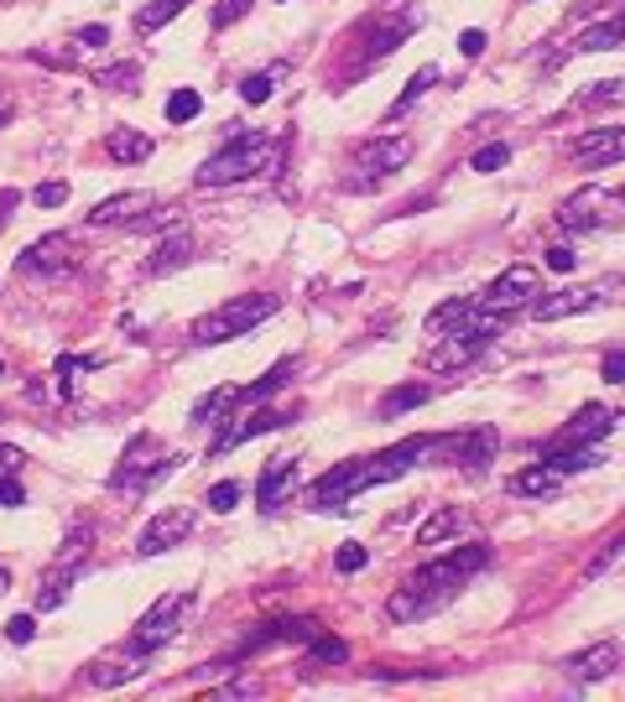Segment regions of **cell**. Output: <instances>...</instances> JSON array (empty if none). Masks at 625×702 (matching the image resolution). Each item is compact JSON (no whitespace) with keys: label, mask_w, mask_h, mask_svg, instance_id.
Instances as JSON below:
<instances>
[{"label":"cell","mask_w":625,"mask_h":702,"mask_svg":"<svg viewBox=\"0 0 625 702\" xmlns=\"http://www.w3.org/2000/svg\"><path fill=\"white\" fill-rule=\"evenodd\" d=\"M485 567H490V546H485V541H464L454 552H443V557H433L428 567H417L407 583L385 599V619H391V625L428 619V614H438L443 604H454Z\"/></svg>","instance_id":"6da1fadb"},{"label":"cell","mask_w":625,"mask_h":702,"mask_svg":"<svg viewBox=\"0 0 625 702\" xmlns=\"http://www.w3.org/2000/svg\"><path fill=\"white\" fill-rule=\"evenodd\" d=\"M422 453H433V458H438V453H443V438H407V443L385 447V453L334 464L308 490V505H312V510H344L355 494H365V490H376V484H391V479L412 473V468L422 464Z\"/></svg>","instance_id":"7a4b0ae2"},{"label":"cell","mask_w":625,"mask_h":702,"mask_svg":"<svg viewBox=\"0 0 625 702\" xmlns=\"http://www.w3.org/2000/svg\"><path fill=\"white\" fill-rule=\"evenodd\" d=\"M277 157H282V140H271V131H241V136L224 140L215 157L198 167V187L245 183V177H256V172L271 167Z\"/></svg>","instance_id":"3957f363"},{"label":"cell","mask_w":625,"mask_h":702,"mask_svg":"<svg viewBox=\"0 0 625 702\" xmlns=\"http://www.w3.org/2000/svg\"><path fill=\"white\" fill-rule=\"evenodd\" d=\"M277 307H282L277 292H245V297H235V303L204 312V318L193 323V344H204V349H209V344H224V338H245V333H256Z\"/></svg>","instance_id":"277c9868"},{"label":"cell","mask_w":625,"mask_h":702,"mask_svg":"<svg viewBox=\"0 0 625 702\" xmlns=\"http://www.w3.org/2000/svg\"><path fill=\"white\" fill-rule=\"evenodd\" d=\"M501 333H505V312H485V307L475 303V312H469L464 323L449 328V333L438 338L433 370H464V365H469V359H480Z\"/></svg>","instance_id":"5b68a950"},{"label":"cell","mask_w":625,"mask_h":702,"mask_svg":"<svg viewBox=\"0 0 625 702\" xmlns=\"http://www.w3.org/2000/svg\"><path fill=\"white\" fill-rule=\"evenodd\" d=\"M407 162H412L407 136H376L355 151V162L344 172V187H350V193H376V187H385Z\"/></svg>","instance_id":"8992f818"},{"label":"cell","mask_w":625,"mask_h":702,"mask_svg":"<svg viewBox=\"0 0 625 702\" xmlns=\"http://www.w3.org/2000/svg\"><path fill=\"white\" fill-rule=\"evenodd\" d=\"M168 473H172V458L162 453V443H157L151 432H136V438L125 443L115 473H110V490L115 494H146V490H157Z\"/></svg>","instance_id":"52a82bcc"},{"label":"cell","mask_w":625,"mask_h":702,"mask_svg":"<svg viewBox=\"0 0 625 702\" xmlns=\"http://www.w3.org/2000/svg\"><path fill=\"white\" fill-rule=\"evenodd\" d=\"M557 224L563 230H615L625 224V193L610 187H578L557 204Z\"/></svg>","instance_id":"ba28073f"},{"label":"cell","mask_w":625,"mask_h":702,"mask_svg":"<svg viewBox=\"0 0 625 702\" xmlns=\"http://www.w3.org/2000/svg\"><path fill=\"white\" fill-rule=\"evenodd\" d=\"M188 604H193L188 588H172V593H162V599L142 614V625L131 630V640H125V645H131V651H142V655H157L172 635H177V625H183V608H188Z\"/></svg>","instance_id":"9c48e42d"},{"label":"cell","mask_w":625,"mask_h":702,"mask_svg":"<svg viewBox=\"0 0 625 702\" xmlns=\"http://www.w3.org/2000/svg\"><path fill=\"white\" fill-rule=\"evenodd\" d=\"M537 292H542V276H537V266H505L501 276L485 286L475 303L485 307V312H516V307H531L537 303Z\"/></svg>","instance_id":"30bf717a"},{"label":"cell","mask_w":625,"mask_h":702,"mask_svg":"<svg viewBox=\"0 0 625 702\" xmlns=\"http://www.w3.org/2000/svg\"><path fill=\"white\" fill-rule=\"evenodd\" d=\"M610 286H615V281H584V286H563V292H537V303H531V318H537V323L578 318V312L600 307L604 297H610Z\"/></svg>","instance_id":"8fae6325"},{"label":"cell","mask_w":625,"mask_h":702,"mask_svg":"<svg viewBox=\"0 0 625 702\" xmlns=\"http://www.w3.org/2000/svg\"><path fill=\"white\" fill-rule=\"evenodd\" d=\"M193 526H198V515H193L188 505H172V510L151 515L142 526V537H136V557H162V552H172L177 541L193 537Z\"/></svg>","instance_id":"7c38bea8"},{"label":"cell","mask_w":625,"mask_h":702,"mask_svg":"<svg viewBox=\"0 0 625 702\" xmlns=\"http://www.w3.org/2000/svg\"><path fill=\"white\" fill-rule=\"evenodd\" d=\"M495 447H501L495 427H469V432H449L443 438V458H454L458 473H485L495 464Z\"/></svg>","instance_id":"4fadbf2b"},{"label":"cell","mask_w":625,"mask_h":702,"mask_svg":"<svg viewBox=\"0 0 625 702\" xmlns=\"http://www.w3.org/2000/svg\"><path fill=\"white\" fill-rule=\"evenodd\" d=\"M615 432V411L610 406H578L574 417L563 421L553 432V443L548 447H584V443H604Z\"/></svg>","instance_id":"5bb4252c"},{"label":"cell","mask_w":625,"mask_h":702,"mask_svg":"<svg viewBox=\"0 0 625 702\" xmlns=\"http://www.w3.org/2000/svg\"><path fill=\"white\" fill-rule=\"evenodd\" d=\"M568 157H574L578 167H615V162H625V125H600V131H584V136H574Z\"/></svg>","instance_id":"9a60e30c"},{"label":"cell","mask_w":625,"mask_h":702,"mask_svg":"<svg viewBox=\"0 0 625 702\" xmlns=\"http://www.w3.org/2000/svg\"><path fill=\"white\" fill-rule=\"evenodd\" d=\"M303 411H256L250 421H224L215 432V443H209V458H224L230 447H241V443H250V438H261V432H277V427H287V421H297Z\"/></svg>","instance_id":"2e32d148"},{"label":"cell","mask_w":625,"mask_h":702,"mask_svg":"<svg viewBox=\"0 0 625 702\" xmlns=\"http://www.w3.org/2000/svg\"><path fill=\"white\" fill-rule=\"evenodd\" d=\"M615 666H621V645H615V640H600V645H589V651L563 655V677L568 681H604Z\"/></svg>","instance_id":"e0dca14e"},{"label":"cell","mask_w":625,"mask_h":702,"mask_svg":"<svg viewBox=\"0 0 625 702\" xmlns=\"http://www.w3.org/2000/svg\"><path fill=\"white\" fill-rule=\"evenodd\" d=\"M63 266H73V239L69 234H42L32 250L16 256V271H26V276H48V271H63Z\"/></svg>","instance_id":"ac0fdd59"},{"label":"cell","mask_w":625,"mask_h":702,"mask_svg":"<svg viewBox=\"0 0 625 702\" xmlns=\"http://www.w3.org/2000/svg\"><path fill=\"white\" fill-rule=\"evenodd\" d=\"M146 209H157L146 193H115V198H105L89 209V230H121V224H136Z\"/></svg>","instance_id":"d6986e66"},{"label":"cell","mask_w":625,"mask_h":702,"mask_svg":"<svg viewBox=\"0 0 625 702\" xmlns=\"http://www.w3.org/2000/svg\"><path fill=\"white\" fill-rule=\"evenodd\" d=\"M292 484H297V458L292 453H282V458H271V464L261 468V484H256V494H261V510H282L292 500Z\"/></svg>","instance_id":"ffe728a7"},{"label":"cell","mask_w":625,"mask_h":702,"mask_svg":"<svg viewBox=\"0 0 625 702\" xmlns=\"http://www.w3.org/2000/svg\"><path fill=\"white\" fill-rule=\"evenodd\" d=\"M157 151V140L146 136V131H131V125H115L110 136H105V157L115 167H136V162H146Z\"/></svg>","instance_id":"44dd1931"},{"label":"cell","mask_w":625,"mask_h":702,"mask_svg":"<svg viewBox=\"0 0 625 702\" xmlns=\"http://www.w3.org/2000/svg\"><path fill=\"white\" fill-rule=\"evenodd\" d=\"M193 260V234L188 230H172L162 245H157V256H146V276H172V271H183Z\"/></svg>","instance_id":"7402d4cb"},{"label":"cell","mask_w":625,"mask_h":702,"mask_svg":"<svg viewBox=\"0 0 625 702\" xmlns=\"http://www.w3.org/2000/svg\"><path fill=\"white\" fill-rule=\"evenodd\" d=\"M146 661H151V655H142V651H131V645H125L115 661H99V666H89L84 677L95 681V687H121V681H136V677H142Z\"/></svg>","instance_id":"603a6c76"},{"label":"cell","mask_w":625,"mask_h":702,"mask_svg":"<svg viewBox=\"0 0 625 702\" xmlns=\"http://www.w3.org/2000/svg\"><path fill=\"white\" fill-rule=\"evenodd\" d=\"M292 374H297V354H287V359H277V365H271V370L261 374V380H250V385H241V391H235V406H250V401H266V396H277V391H282V385H292Z\"/></svg>","instance_id":"cb8c5ba5"},{"label":"cell","mask_w":625,"mask_h":702,"mask_svg":"<svg viewBox=\"0 0 625 702\" xmlns=\"http://www.w3.org/2000/svg\"><path fill=\"white\" fill-rule=\"evenodd\" d=\"M287 73H292V63H271V69L245 73V78H241V99H245V104H266L271 94L287 84Z\"/></svg>","instance_id":"d4e9b609"},{"label":"cell","mask_w":625,"mask_h":702,"mask_svg":"<svg viewBox=\"0 0 625 702\" xmlns=\"http://www.w3.org/2000/svg\"><path fill=\"white\" fill-rule=\"evenodd\" d=\"M615 47H625V11L621 16H610V22H600V26H589L568 52H615ZM568 52H563V58H568Z\"/></svg>","instance_id":"484cf974"},{"label":"cell","mask_w":625,"mask_h":702,"mask_svg":"<svg viewBox=\"0 0 625 702\" xmlns=\"http://www.w3.org/2000/svg\"><path fill=\"white\" fill-rule=\"evenodd\" d=\"M557 484H563V473H557L553 464H542V458H537L531 468H522V473L511 479V494H522V500H537V494H553Z\"/></svg>","instance_id":"4316f807"},{"label":"cell","mask_w":625,"mask_h":702,"mask_svg":"<svg viewBox=\"0 0 625 702\" xmlns=\"http://www.w3.org/2000/svg\"><path fill=\"white\" fill-rule=\"evenodd\" d=\"M428 396H433L428 385H396L376 401V421H396L402 411H417V406H428Z\"/></svg>","instance_id":"83f0119b"},{"label":"cell","mask_w":625,"mask_h":702,"mask_svg":"<svg viewBox=\"0 0 625 702\" xmlns=\"http://www.w3.org/2000/svg\"><path fill=\"white\" fill-rule=\"evenodd\" d=\"M412 32H417V16H402V22H385V26H376L370 32V47H365V63H376V58H385V52H396V47L407 42Z\"/></svg>","instance_id":"f1b7e54d"},{"label":"cell","mask_w":625,"mask_h":702,"mask_svg":"<svg viewBox=\"0 0 625 702\" xmlns=\"http://www.w3.org/2000/svg\"><path fill=\"white\" fill-rule=\"evenodd\" d=\"M183 11H188V0H146L131 26H136V37H157V32H162L172 16H183Z\"/></svg>","instance_id":"f546056e"},{"label":"cell","mask_w":625,"mask_h":702,"mask_svg":"<svg viewBox=\"0 0 625 702\" xmlns=\"http://www.w3.org/2000/svg\"><path fill=\"white\" fill-rule=\"evenodd\" d=\"M433 84H443V73H438V63H428V69H417L407 78V89L396 94V104H391V110H385V120H396V115H407L412 104H417V99H422V94L433 89Z\"/></svg>","instance_id":"4dcf8cb0"},{"label":"cell","mask_w":625,"mask_h":702,"mask_svg":"<svg viewBox=\"0 0 625 702\" xmlns=\"http://www.w3.org/2000/svg\"><path fill=\"white\" fill-rule=\"evenodd\" d=\"M95 552V520H73V531H69V541H63V552H58V567H84V557Z\"/></svg>","instance_id":"1f68e13d"},{"label":"cell","mask_w":625,"mask_h":702,"mask_svg":"<svg viewBox=\"0 0 625 702\" xmlns=\"http://www.w3.org/2000/svg\"><path fill=\"white\" fill-rule=\"evenodd\" d=\"M235 391H241V385H215L209 396L193 406V417H188V421H193V427H215V421H224V411L235 406Z\"/></svg>","instance_id":"d6a6232c"},{"label":"cell","mask_w":625,"mask_h":702,"mask_svg":"<svg viewBox=\"0 0 625 702\" xmlns=\"http://www.w3.org/2000/svg\"><path fill=\"white\" fill-rule=\"evenodd\" d=\"M73 578H78L73 567H58V562H52L48 572H42V588H37V608H58V604H63V599H69V588H73Z\"/></svg>","instance_id":"836d02e7"},{"label":"cell","mask_w":625,"mask_h":702,"mask_svg":"<svg viewBox=\"0 0 625 702\" xmlns=\"http://www.w3.org/2000/svg\"><path fill=\"white\" fill-rule=\"evenodd\" d=\"M469 312H475V297H449L443 307H433V312H428V333H433V338H443V333H449V328H458Z\"/></svg>","instance_id":"e575fe53"},{"label":"cell","mask_w":625,"mask_h":702,"mask_svg":"<svg viewBox=\"0 0 625 702\" xmlns=\"http://www.w3.org/2000/svg\"><path fill=\"white\" fill-rule=\"evenodd\" d=\"M458 526H469L464 520V510H443V515H433L422 531H417V546H438V541H449L458 531Z\"/></svg>","instance_id":"d590c367"},{"label":"cell","mask_w":625,"mask_h":702,"mask_svg":"<svg viewBox=\"0 0 625 702\" xmlns=\"http://www.w3.org/2000/svg\"><path fill=\"white\" fill-rule=\"evenodd\" d=\"M308 661H312V666H344V661H350V645H344V640H334V635H312V640H308Z\"/></svg>","instance_id":"8d00e7d4"},{"label":"cell","mask_w":625,"mask_h":702,"mask_svg":"<svg viewBox=\"0 0 625 702\" xmlns=\"http://www.w3.org/2000/svg\"><path fill=\"white\" fill-rule=\"evenodd\" d=\"M198 110H204V94H198V89H172L168 94V120H172V125H188Z\"/></svg>","instance_id":"74e56055"},{"label":"cell","mask_w":625,"mask_h":702,"mask_svg":"<svg viewBox=\"0 0 625 702\" xmlns=\"http://www.w3.org/2000/svg\"><path fill=\"white\" fill-rule=\"evenodd\" d=\"M136 78H142V69H136V63H115V69H105L95 78L99 89H115V94H131L136 89Z\"/></svg>","instance_id":"f35d334b"},{"label":"cell","mask_w":625,"mask_h":702,"mask_svg":"<svg viewBox=\"0 0 625 702\" xmlns=\"http://www.w3.org/2000/svg\"><path fill=\"white\" fill-rule=\"evenodd\" d=\"M505 162H511V146H505V140H490V146H480V151L469 157V167H475V172H501Z\"/></svg>","instance_id":"ab89813d"},{"label":"cell","mask_w":625,"mask_h":702,"mask_svg":"<svg viewBox=\"0 0 625 702\" xmlns=\"http://www.w3.org/2000/svg\"><path fill=\"white\" fill-rule=\"evenodd\" d=\"M78 370H99V359H73V354H63L58 365H52V374H58V391L69 396L73 380H78Z\"/></svg>","instance_id":"60d3db41"},{"label":"cell","mask_w":625,"mask_h":702,"mask_svg":"<svg viewBox=\"0 0 625 702\" xmlns=\"http://www.w3.org/2000/svg\"><path fill=\"white\" fill-rule=\"evenodd\" d=\"M209 702H235V698H261V681H224V687H209L204 692Z\"/></svg>","instance_id":"b9f144b4"},{"label":"cell","mask_w":625,"mask_h":702,"mask_svg":"<svg viewBox=\"0 0 625 702\" xmlns=\"http://www.w3.org/2000/svg\"><path fill=\"white\" fill-rule=\"evenodd\" d=\"M32 204H37V209H63V204H69V183H37Z\"/></svg>","instance_id":"7bdbcfd3"},{"label":"cell","mask_w":625,"mask_h":702,"mask_svg":"<svg viewBox=\"0 0 625 702\" xmlns=\"http://www.w3.org/2000/svg\"><path fill=\"white\" fill-rule=\"evenodd\" d=\"M241 484H235V479H224V484H215V490H209V510H235V505H241Z\"/></svg>","instance_id":"ee69618b"},{"label":"cell","mask_w":625,"mask_h":702,"mask_svg":"<svg viewBox=\"0 0 625 702\" xmlns=\"http://www.w3.org/2000/svg\"><path fill=\"white\" fill-rule=\"evenodd\" d=\"M365 562H370V552H365L360 541H350V546H339V552H334V567H339V572H360Z\"/></svg>","instance_id":"f6af8a7d"},{"label":"cell","mask_w":625,"mask_h":702,"mask_svg":"<svg viewBox=\"0 0 625 702\" xmlns=\"http://www.w3.org/2000/svg\"><path fill=\"white\" fill-rule=\"evenodd\" d=\"M0 505H5V510L26 505V490H22V479H16V473H0Z\"/></svg>","instance_id":"bcb514c9"},{"label":"cell","mask_w":625,"mask_h":702,"mask_svg":"<svg viewBox=\"0 0 625 702\" xmlns=\"http://www.w3.org/2000/svg\"><path fill=\"white\" fill-rule=\"evenodd\" d=\"M621 552H625V531H621V537H615V541H610V546H604L600 557L589 562V567H584V578H600V572H604V567H610V562H615V557H621Z\"/></svg>","instance_id":"7dc6e473"},{"label":"cell","mask_w":625,"mask_h":702,"mask_svg":"<svg viewBox=\"0 0 625 702\" xmlns=\"http://www.w3.org/2000/svg\"><path fill=\"white\" fill-rule=\"evenodd\" d=\"M250 11V0H219L215 5V26H235Z\"/></svg>","instance_id":"c3c4849f"},{"label":"cell","mask_w":625,"mask_h":702,"mask_svg":"<svg viewBox=\"0 0 625 702\" xmlns=\"http://www.w3.org/2000/svg\"><path fill=\"white\" fill-rule=\"evenodd\" d=\"M32 635H37V619H32V614H16V619L5 625V640H11V645H26Z\"/></svg>","instance_id":"681fc988"},{"label":"cell","mask_w":625,"mask_h":702,"mask_svg":"<svg viewBox=\"0 0 625 702\" xmlns=\"http://www.w3.org/2000/svg\"><path fill=\"white\" fill-rule=\"evenodd\" d=\"M600 374L610 380V385H625V349H610L600 359Z\"/></svg>","instance_id":"f907efd6"},{"label":"cell","mask_w":625,"mask_h":702,"mask_svg":"<svg viewBox=\"0 0 625 702\" xmlns=\"http://www.w3.org/2000/svg\"><path fill=\"white\" fill-rule=\"evenodd\" d=\"M485 47H490V37H485L480 26H469V32H458V52H464V58H480Z\"/></svg>","instance_id":"816d5d0a"},{"label":"cell","mask_w":625,"mask_h":702,"mask_svg":"<svg viewBox=\"0 0 625 702\" xmlns=\"http://www.w3.org/2000/svg\"><path fill=\"white\" fill-rule=\"evenodd\" d=\"M73 42L78 47H105L110 42V26H78V32H73Z\"/></svg>","instance_id":"f5cc1de1"},{"label":"cell","mask_w":625,"mask_h":702,"mask_svg":"<svg viewBox=\"0 0 625 702\" xmlns=\"http://www.w3.org/2000/svg\"><path fill=\"white\" fill-rule=\"evenodd\" d=\"M548 266L568 276V271H574V266H578V256H574V250H568V245H553V250H548Z\"/></svg>","instance_id":"db71d44e"},{"label":"cell","mask_w":625,"mask_h":702,"mask_svg":"<svg viewBox=\"0 0 625 702\" xmlns=\"http://www.w3.org/2000/svg\"><path fill=\"white\" fill-rule=\"evenodd\" d=\"M621 94H625V78H610L604 89H589V94H584V104H600V99H621Z\"/></svg>","instance_id":"11a10c76"},{"label":"cell","mask_w":625,"mask_h":702,"mask_svg":"<svg viewBox=\"0 0 625 702\" xmlns=\"http://www.w3.org/2000/svg\"><path fill=\"white\" fill-rule=\"evenodd\" d=\"M22 464H26L22 447H5V443H0V473H22Z\"/></svg>","instance_id":"9f6ffc18"},{"label":"cell","mask_w":625,"mask_h":702,"mask_svg":"<svg viewBox=\"0 0 625 702\" xmlns=\"http://www.w3.org/2000/svg\"><path fill=\"white\" fill-rule=\"evenodd\" d=\"M5 593H11V572L0 567V599H5Z\"/></svg>","instance_id":"6f0895ef"},{"label":"cell","mask_w":625,"mask_h":702,"mask_svg":"<svg viewBox=\"0 0 625 702\" xmlns=\"http://www.w3.org/2000/svg\"><path fill=\"white\" fill-rule=\"evenodd\" d=\"M0 125H5V104H0Z\"/></svg>","instance_id":"680465c9"},{"label":"cell","mask_w":625,"mask_h":702,"mask_svg":"<svg viewBox=\"0 0 625 702\" xmlns=\"http://www.w3.org/2000/svg\"><path fill=\"white\" fill-rule=\"evenodd\" d=\"M0 224H5V213H0Z\"/></svg>","instance_id":"91938a15"},{"label":"cell","mask_w":625,"mask_h":702,"mask_svg":"<svg viewBox=\"0 0 625 702\" xmlns=\"http://www.w3.org/2000/svg\"><path fill=\"white\" fill-rule=\"evenodd\" d=\"M0 417H5V411H0Z\"/></svg>","instance_id":"94428289"}]
</instances>
